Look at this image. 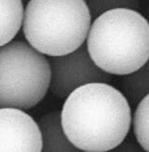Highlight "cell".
Returning a JSON list of instances; mask_svg holds the SVG:
<instances>
[{
	"label": "cell",
	"mask_w": 149,
	"mask_h": 152,
	"mask_svg": "<svg viewBox=\"0 0 149 152\" xmlns=\"http://www.w3.org/2000/svg\"><path fill=\"white\" fill-rule=\"evenodd\" d=\"M146 20L149 23V3H148V6H147V10H146Z\"/></svg>",
	"instance_id": "cell-13"
},
{
	"label": "cell",
	"mask_w": 149,
	"mask_h": 152,
	"mask_svg": "<svg viewBox=\"0 0 149 152\" xmlns=\"http://www.w3.org/2000/svg\"><path fill=\"white\" fill-rule=\"evenodd\" d=\"M132 107L121 91L110 84L90 83L67 96L61 121L68 140L84 152H107L128 136Z\"/></svg>",
	"instance_id": "cell-1"
},
{
	"label": "cell",
	"mask_w": 149,
	"mask_h": 152,
	"mask_svg": "<svg viewBox=\"0 0 149 152\" xmlns=\"http://www.w3.org/2000/svg\"><path fill=\"white\" fill-rule=\"evenodd\" d=\"M118 84L119 91L131 107H136L142 99L149 94V59L133 73L123 76Z\"/></svg>",
	"instance_id": "cell-9"
},
{
	"label": "cell",
	"mask_w": 149,
	"mask_h": 152,
	"mask_svg": "<svg viewBox=\"0 0 149 152\" xmlns=\"http://www.w3.org/2000/svg\"><path fill=\"white\" fill-rule=\"evenodd\" d=\"M86 47L102 71L121 77L129 75L149 59V23L137 10L106 11L92 23Z\"/></svg>",
	"instance_id": "cell-2"
},
{
	"label": "cell",
	"mask_w": 149,
	"mask_h": 152,
	"mask_svg": "<svg viewBox=\"0 0 149 152\" xmlns=\"http://www.w3.org/2000/svg\"><path fill=\"white\" fill-rule=\"evenodd\" d=\"M92 19H96L102 13L118 9L138 10L141 0H85Z\"/></svg>",
	"instance_id": "cell-11"
},
{
	"label": "cell",
	"mask_w": 149,
	"mask_h": 152,
	"mask_svg": "<svg viewBox=\"0 0 149 152\" xmlns=\"http://www.w3.org/2000/svg\"><path fill=\"white\" fill-rule=\"evenodd\" d=\"M132 125L136 140L146 152H149V94L136 105Z\"/></svg>",
	"instance_id": "cell-10"
},
{
	"label": "cell",
	"mask_w": 149,
	"mask_h": 152,
	"mask_svg": "<svg viewBox=\"0 0 149 152\" xmlns=\"http://www.w3.org/2000/svg\"><path fill=\"white\" fill-rule=\"evenodd\" d=\"M50 66L47 57L25 41L0 47V108L30 109L49 89Z\"/></svg>",
	"instance_id": "cell-4"
},
{
	"label": "cell",
	"mask_w": 149,
	"mask_h": 152,
	"mask_svg": "<svg viewBox=\"0 0 149 152\" xmlns=\"http://www.w3.org/2000/svg\"><path fill=\"white\" fill-rule=\"evenodd\" d=\"M92 20L85 0H30L22 26L31 47L43 55L55 57L84 45Z\"/></svg>",
	"instance_id": "cell-3"
},
{
	"label": "cell",
	"mask_w": 149,
	"mask_h": 152,
	"mask_svg": "<svg viewBox=\"0 0 149 152\" xmlns=\"http://www.w3.org/2000/svg\"><path fill=\"white\" fill-rule=\"evenodd\" d=\"M22 0H0V47L12 41L23 19Z\"/></svg>",
	"instance_id": "cell-8"
},
{
	"label": "cell",
	"mask_w": 149,
	"mask_h": 152,
	"mask_svg": "<svg viewBox=\"0 0 149 152\" xmlns=\"http://www.w3.org/2000/svg\"><path fill=\"white\" fill-rule=\"evenodd\" d=\"M107 152H146L134 136H127L119 145Z\"/></svg>",
	"instance_id": "cell-12"
},
{
	"label": "cell",
	"mask_w": 149,
	"mask_h": 152,
	"mask_svg": "<svg viewBox=\"0 0 149 152\" xmlns=\"http://www.w3.org/2000/svg\"><path fill=\"white\" fill-rule=\"evenodd\" d=\"M42 137L41 152H79L64 134L61 121V112L51 111L36 121Z\"/></svg>",
	"instance_id": "cell-7"
},
{
	"label": "cell",
	"mask_w": 149,
	"mask_h": 152,
	"mask_svg": "<svg viewBox=\"0 0 149 152\" xmlns=\"http://www.w3.org/2000/svg\"><path fill=\"white\" fill-rule=\"evenodd\" d=\"M37 122L23 110L0 108V152H41Z\"/></svg>",
	"instance_id": "cell-6"
},
{
	"label": "cell",
	"mask_w": 149,
	"mask_h": 152,
	"mask_svg": "<svg viewBox=\"0 0 149 152\" xmlns=\"http://www.w3.org/2000/svg\"><path fill=\"white\" fill-rule=\"evenodd\" d=\"M51 94L60 99L67 96L77 88L90 83H106L112 80V75L102 71L90 58L87 47L63 56L49 57Z\"/></svg>",
	"instance_id": "cell-5"
}]
</instances>
